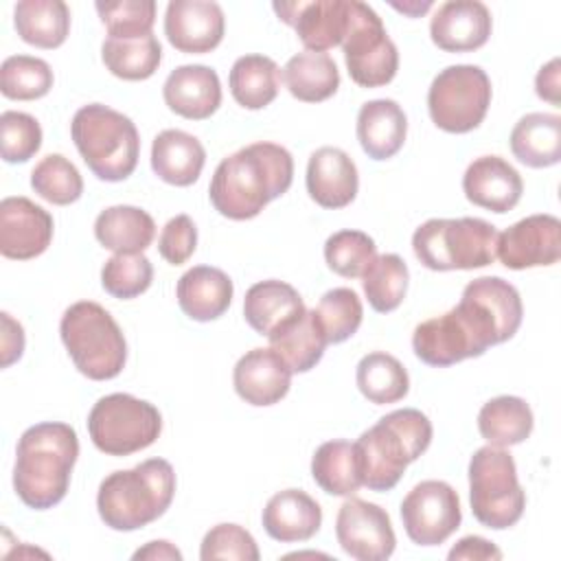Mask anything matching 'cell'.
Here are the masks:
<instances>
[{
	"mask_svg": "<svg viewBox=\"0 0 561 561\" xmlns=\"http://www.w3.org/2000/svg\"><path fill=\"white\" fill-rule=\"evenodd\" d=\"M206 162L204 145L182 129H164L151 145L153 173L173 186H191L202 175Z\"/></svg>",
	"mask_w": 561,
	"mask_h": 561,
	"instance_id": "obj_27",
	"label": "cell"
},
{
	"mask_svg": "<svg viewBox=\"0 0 561 561\" xmlns=\"http://www.w3.org/2000/svg\"><path fill=\"white\" fill-rule=\"evenodd\" d=\"M535 419L530 405L522 397L502 394L486 401L478 412L480 436L493 447H511L524 443L533 432Z\"/></svg>",
	"mask_w": 561,
	"mask_h": 561,
	"instance_id": "obj_33",
	"label": "cell"
},
{
	"mask_svg": "<svg viewBox=\"0 0 561 561\" xmlns=\"http://www.w3.org/2000/svg\"><path fill=\"white\" fill-rule=\"evenodd\" d=\"M342 50L351 79L362 88H381L399 70V50L381 18L359 0H351V26Z\"/></svg>",
	"mask_w": 561,
	"mask_h": 561,
	"instance_id": "obj_12",
	"label": "cell"
},
{
	"mask_svg": "<svg viewBox=\"0 0 561 561\" xmlns=\"http://www.w3.org/2000/svg\"><path fill=\"white\" fill-rule=\"evenodd\" d=\"M53 217L28 197L0 202V252L7 259L28 261L46 252L53 241Z\"/></svg>",
	"mask_w": 561,
	"mask_h": 561,
	"instance_id": "obj_17",
	"label": "cell"
},
{
	"mask_svg": "<svg viewBox=\"0 0 561 561\" xmlns=\"http://www.w3.org/2000/svg\"><path fill=\"white\" fill-rule=\"evenodd\" d=\"M276 15L294 26L298 39L311 53H324L344 42L351 26V0L274 2Z\"/></svg>",
	"mask_w": 561,
	"mask_h": 561,
	"instance_id": "obj_16",
	"label": "cell"
},
{
	"mask_svg": "<svg viewBox=\"0 0 561 561\" xmlns=\"http://www.w3.org/2000/svg\"><path fill=\"white\" fill-rule=\"evenodd\" d=\"M31 186L42 199L55 206H68L83 193L79 169L61 153H50L35 164L31 171Z\"/></svg>",
	"mask_w": 561,
	"mask_h": 561,
	"instance_id": "obj_41",
	"label": "cell"
},
{
	"mask_svg": "<svg viewBox=\"0 0 561 561\" xmlns=\"http://www.w3.org/2000/svg\"><path fill=\"white\" fill-rule=\"evenodd\" d=\"M228 85L241 107L263 110L278 94L280 68L265 55H243L230 68Z\"/></svg>",
	"mask_w": 561,
	"mask_h": 561,
	"instance_id": "obj_35",
	"label": "cell"
},
{
	"mask_svg": "<svg viewBox=\"0 0 561 561\" xmlns=\"http://www.w3.org/2000/svg\"><path fill=\"white\" fill-rule=\"evenodd\" d=\"M131 559L134 561H138V559H151V561H182V552L173 546V543H169V541H164V539H158V541H149L147 546H142V548H138L134 554H131Z\"/></svg>",
	"mask_w": 561,
	"mask_h": 561,
	"instance_id": "obj_52",
	"label": "cell"
},
{
	"mask_svg": "<svg viewBox=\"0 0 561 561\" xmlns=\"http://www.w3.org/2000/svg\"><path fill=\"white\" fill-rule=\"evenodd\" d=\"M197 245V228L188 215L171 217L160 237H158V252L171 265L186 263Z\"/></svg>",
	"mask_w": 561,
	"mask_h": 561,
	"instance_id": "obj_48",
	"label": "cell"
},
{
	"mask_svg": "<svg viewBox=\"0 0 561 561\" xmlns=\"http://www.w3.org/2000/svg\"><path fill=\"white\" fill-rule=\"evenodd\" d=\"M559 90H561V83H559V59H550L546 66H541V70L537 72V79H535V92L539 99L552 103V105H559Z\"/></svg>",
	"mask_w": 561,
	"mask_h": 561,
	"instance_id": "obj_51",
	"label": "cell"
},
{
	"mask_svg": "<svg viewBox=\"0 0 561 561\" xmlns=\"http://www.w3.org/2000/svg\"><path fill=\"white\" fill-rule=\"evenodd\" d=\"M460 500L451 484L443 480L419 482L401 502L405 535L416 546H438L460 526Z\"/></svg>",
	"mask_w": 561,
	"mask_h": 561,
	"instance_id": "obj_13",
	"label": "cell"
},
{
	"mask_svg": "<svg viewBox=\"0 0 561 561\" xmlns=\"http://www.w3.org/2000/svg\"><path fill=\"white\" fill-rule=\"evenodd\" d=\"M226 18L210 0H171L164 13V35L180 53L204 55L224 39Z\"/></svg>",
	"mask_w": 561,
	"mask_h": 561,
	"instance_id": "obj_18",
	"label": "cell"
},
{
	"mask_svg": "<svg viewBox=\"0 0 561 561\" xmlns=\"http://www.w3.org/2000/svg\"><path fill=\"white\" fill-rule=\"evenodd\" d=\"M495 256L508 270L554 265L561 256V221L554 215H530L497 234Z\"/></svg>",
	"mask_w": 561,
	"mask_h": 561,
	"instance_id": "obj_15",
	"label": "cell"
},
{
	"mask_svg": "<svg viewBox=\"0 0 561 561\" xmlns=\"http://www.w3.org/2000/svg\"><path fill=\"white\" fill-rule=\"evenodd\" d=\"M307 193L322 208L348 206L359 186L357 167L351 156L337 147H320L307 162Z\"/></svg>",
	"mask_w": 561,
	"mask_h": 561,
	"instance_id": "obj_23",
	"label": "cell"
},
{
	"mask_svg": "<svg viewBox=\"0 0 561 561\" xmlns=\"http://www.w3.org/2000/svg\"><path fill=\"white\" fill-rule=\"evenodd\" d=\"M392 7L403 11V13H408V15H412V18H416V15L425 13L432 7V2H408V4H392Z\"/></svg>",
	"mask_w": 561,
	"mask_h": 561,
	"instance_id": "obj_53",
	"label": "cell"
},
{
	"mask_svg": "<svg viewBox=\"0 0 561 561\" xmlns=\"http://www.w3.org/2000/svg\"><path fill=\"white\" fill-rule=\"evenodd\" d=\"M408 118L403 107L392 99L366 101L357 112V140L373 160H388L403 147Z\"/></svg>",
	"mask_w": 561,
	"mask_h": 561,
	"instance_id": "obj_26",
	"label": "cell"
},
{
	"mask_svg": "<svg viewBox=\"0 0 561 561\" xmlns=\"http://www.w3.org/2000/svg\"><path fill=\"white\" fill-rule=\"evenodd\" d=\"M307 307L300 294L285 280H261L254 283L243 298V316L245 322L259 333L270 335L283 322L302 313Z\"/></svg>",
	"mask_w": 561,
	"mask_h": 561,
	"instance_id": "obj_31",
	"label": "cell"
},
{
	"mask_svg": "<svg viewBox=\"0 0 561 561\" xmlns=\"http://www.w3.org/2000/svg\"><path fill=\"white\" fill-rule=\"evenodd\" d=\"M283 81L289 94L305 103L331 99L340 88V70L327 53H298L283 68Z\"/></svg>",
	"mask_w": 561,
	"mask_h": 561,
	"instance_id": "obj_34",
	"label": "cell"
},
{
	"mask_svg": "<svg viewBox=\"0 0 561 561\" xmlns=\"http://www.w3.org/2000/svg\"><path fill=\"white\" fill-rule=\"evenodd\" d=\"M162 432L158 408L127 392L101 397L88 414V434L107 456H129L156 443Z\"/></svg>",
	"mask_w": 561,
	"mask_h": 561,
	"instance_id": "obj_10",
	"label": "cell"
},
{
	"mask_svg": "<svg viewBox=\"0 0 561 561\" xmlns=\"http://www.w3.org/2000/svg\"><path fill=\"white\" fill-rule=\"evenodd\" d=\"M502 342L506 337L500 324L467 289H462L460 302L454 309L421 322L412 333L414 355L434 368L480 357L489 346Z\"/></svg>",
	"mask_w": 561,
	"mask_h": 561,
	"instance_id": "obj_5",
	"label": "cell"
},
{
	"mask_svg": "<svg viewBox=\"0 0 561 561\" xmlns=\"http://www.w3.org/2000/svg\"><path fill=\"white\" fill-rule=\"evenodd\" d=\"M50 66L31 55H11L0 66V92L13 101H35L53 88Z\"/></svg>",
	"mask_w": 561,
	"mask_h": 561,
	"instance_id": "obj_40",
	"label": "cell"
},
{
	"mask_svg": "<svg viewBox=\"0 0 561 561\" xmlns=\"http://www.w3.org/2000/svg\"><path fill=\"white\" fill-rule=\"evenodd\" d=\"M237 394L250 405H274L291 386V368L270 348H252L239 357L232 370Z\"/></svg>",
	"mask_w": 561,
	"mask_h": 561,
	"instance_id": "obj_21",
	"label": "cell"
},
{
	"mask_svg": "<svg viewBox=\"0 0 561 561\" xmlns=\"http://www.w3.org/2000/svg\"><path fill=\"white\" fill-rule=\"evenodd\" d=\"M432 423L416 408L394 410L362 432L353 443L362 486L390 491L399 484L405 467L427 451Z\"/></svg>",
	"mask_w": 561,
	"mask_h": 561,
	"instance_id": "obj_3",
	"label": "cell"
},
{
	"mask_svg": "<svg viewBox=\"0 0 561 561\" xmlns=\"http://www.w3.org/2000/svg\"><path fill=\"white\" fill-rule=\"evenodd\" d=\"M94 7L110 37H116V39L145 37L151 33L156 22L153 0H114V2H96Z\"/></svg>",
	"mask_w": 561,
	"mask_h": 561,
	"instance_id": "obj_45",
	"label": "cell"
},
{
	"mask_svg": "<svg viewBox=\"0 0 561 561\" xmlns=\"http://www.w3.org/2000/svg\"><path fill=\"white\" fill-rule=\"evenodd\" d=\"M261 522L265 533L280 543L307 541L322 526V508L309 493L285 489L267 500Z\"/></svg>",
	"mask_w": 561,
	"mask_h": 561,
	"instance_id": "obj_24",
	"label": "cell"
},
{
	"mask_svg": "<svg viewBox=\"0 0 561 561\" xmlns=\"http://www.w3.org/2000/svg\"><path fill=\"white\" fill-rule=\"evenodd\" d=\"M0 316H2V368H7L15 359L22 357V351H24V329L7 311H2Z\"/></svg>",
	"mask_w": 561,
	"mask_h": 561,
	"instance_id": "obj_50",
	"label": "cell"
},
{
	"mask_svg": "<svg viewBox=\"0 0 561 561\" xmlns=\"http://www.w3.org/2000/svg\"><path fill=\"white\" fill-rule=\"evenodd\" d=\"M465 197L491 213L513 210L524 193L522 175L513 164L500 156H480L476 158L462 175Z\"/></svg>",
	"mask_w": 561,
	"mask_h": 561,
	"instance_id": "obj_20",
	"label": "cell"
},
{
	"mask_svg": "<svg viewBox=\"0 0 561 561\" xmlns=\"http://www.w3.org/2000/svg\"><path fill=\"white\" fill-rule=\"evenodd\" d=\"M153 280V265L151 261L138 254H114L105 261L101 270V285L103 289L121 300L136 298L149 289Z\"/></svg>",
	"mask_w": 561,
	"mask_h": 561,
	"instance_id": "obj_44",
	"label": "cell"
},
{
	"mask_svg": "<svg viewBox=\"0 0 561 561\" xmlns=\"http://www.w3.org/2000/svg\"><path fill=\"white\" fill-rule=\"evenodd\" d=\"M175 495V471L164 458L110 473L96 493V508L112 530H138L167 513Z\"/></svg>",
	"mask_w": 561,
	"mask_h": 561,
	"instance_id": "obj_4",
	"label": "cell"
},
{
	"mask_svg": "<svg viewBox=\"0 0 561 561\" xmlns=\"http://www.w3.org/2000/svg\"><path fill=\"white\" fill-rule=\"evenodd\" d=\"M77 456L75 427L57 421L31 425L15 447L13 489L18 497L35 511L57 506L68 493Z\"/></svg>",
	"mask_w": 561,
	"mask_h": 561,
	"instance_id": "obj_2",
	"label": "cell"
},
{
	"mask_svg": "<svg viewBox=\"0 0 561 561\" xmlns=\"http://www.w3.org/2000/svg\"><path fill=\"white\" fill-rule=\"evenodd\" d=\"M101 59L114 77L125 81H145L158 70L162 61V46L153 33L136 39L107 37L101 46Z\"/></svg>",
	"mask_w": 561,
	"mask_h": 561,
	"instance_id": "obj_37",
	"label": "cell"
},
{
	"mask_svg": "<svg viewBox=\"0 0 561 561\" xmlns=\"http://www.w3.org/2000/svg\"><path fill=\"white\" fill-rule=\"evenodd\" d=\"M294 180V158L276 142H252L224 158L210 180L213 208L234 221L256 217L285 195Z\"/></svg>",
	"mask_w": 561,
	"mask_h": 561,
	"instance_id": "obj_1",
	"label": "cell"
},
{
	"mask_svg": "<svg viewBox=\"0 0 561 561\" xmlns=\"http://www.w3.org/2000/svg\"><path fill=\"white\" fill-rule=\"evenodd\" d=\"M164 103L171 112L188 121H204L221 105V83L210 66L186 64L169 72L162 85Z\"/></svg>",
	"mask_w": 561,
	"mask_h": 561,
	"instance_id": "obj_22",
	"label": "cell"
},
{
	"mask_svg": "<svg viewBox=\"0 0 561 561\" xmlns=\"http://www.w3.org/2000/svg\"><path fill=\"white\" fill-rule=\"evenodd\" d=\"M410 272L399 254H379L362 274V287L368 305L377 313L394 311L408 291Z\"/></svg>",
	"mask_w": 561,
	"mask_h": 561,
	"instance_id": "obj_39",
	"label": "cell"
},
{
	"mask_svg": "<svg viewBox=\"0 0 561 561\" xmlns=\"http://www.w3.org/2000/svg\"><path fill=\"white\" fill-rule=\"evenodd\" d=\"M377 256L373 237L362 230H337L324 241V261L329 270L344 278H359Z\"/></svg>",
	"mask_w": 561,
	"mask_h": 561,
	"instance_id": "obj_43",
	"label": "cell"
},
{
	"mask_svg": "<svg viewBox=\"0 0 561 561\" xmlns=\"http://www.w3.org/2000/svg\"><path fill=\"white\" fill-rule=\"evenodd\" d=\"M96 241L116 254H138L156 237L153 217L138 206H110L94 221Z\"/></svg>",
	"mask_w": 561,
	"mask_h": 561,
	"instance_id": "obj_30",
	"label": "cell"
},
{
	"mask_svg": "<svg viewBox=\"0 0 561 561\" xmlns=\"http://www.w3.org/2000/svg\"><path fill=\"white\" fill-rule=\"evenodd\" d=\"M355 381L359 392L375 405L397 403L410 390L408 370L394 355L383 351H373L359 359Z\"/></svg>",
	"mask_w": 561,
	"mask_h": 561,
	"instance_id": "obj_36",
	"label": "cell"
},
{
	"mask_svg": "<svg viewBox=\"0 0 561 561\" xmlns=\"http://www.w3.org/2000/svg\"><path fill=\"white\" fill-rule=\"evenodd\" d=\"M311 476L329 495H355L362 486L355 447L348 440H327L311 458Z\"/></svg>",
	"mask_w": 561,
	"mask_h": 561,
	"instance_id": "obj_38",
	"label": "cell"
},
{
	"mask_svg": "<svg viewBox=\"0 0 561 561\" xmlns=\"http://www.w3.org/2000/svg\"><path fill=\"white\" fill-rule=\"evenodd\" d=\"M259 546L254 537L239 524H217L213 526L199 548L202 561L213 559H237V561H259Z\"/></svg>",
	"mask_w": 561,
	"mask_h": 561,
	"instance_id": "obj_47",
	"label": "cell"
},
{
	"mask_svg": "<svg viewBox=\"0 0 561 561\" xmlns=\"http://www.w3.org/2000/svg\"><path fill=\"white\" fill-rule=\"evenodd\" d=\"M335 537L340 548L357 561H386L397 546L386 508L351 495L337 511Z\"/></svg>",
	"mask_w": 561,
	"mask_h": 561,
	"instance_id": "obj_14",
	"label": "cell"
},
{
	"mask_svg": "<svg viewBox=\"0 0 561 561\" xmlns=\"http://www.w3.org/2000/svg\"><path fill=\"white\" fill-rule=\"evenodd\" d=\"M491 79L473 64L440 70L427 90V110L434 125L449 134L476 129L491 105Z\"/></svg>",
	"mask_w": 561,
	"mask_h": 561,
	"instance_id": "obj_11",
	"label": "cell"
},
{
	"mask_svg": "<svg viewBox=\"0 0 561 561\" xmlns=\"http://www.w3.org/2000/svg\"><path fill=\"white\" fill-rule=\"evenodd\" d=\"M469 502L473 517L493 530L515 526L526 508L513 456L504 447H480L469 460Z\"/></svg>",
	"mask_w": 561,
	"mask_h": 561,
	"instance_id": "obj_9",
	"label": "cell"
},
{
	"mask_svg": "<svg viewBox=\"0 0 561 561\" xmlns=\"http://www.w3.org/2000/svg\"><path fill=\"white\" fill-rule=\"evenodd\" d=\"M59 335L75 368L92 381L114 379L125 368V335L99 302L79 300L70 305L61 316Z\"/></svg>",
	"mask_w": 561,
	"mask_h": 561,
	"instance_id": "obj_7",
	"label": "cell"
},
{
	"mask_svg": "<svg viewBox=\"0 0 561 561\" xmlns=\"http://www.w3.org/2000/svg\"><path fill=\"white\" fill-rule=\"evenodd\" d=\"M18 35L37 48H59L70 33V9L61 0H22L15 4Z\"/></svg>",
	"mask_w": 561,
	"mask_h": 561,
	"instance_id": "obj_32",
	"label": "cell"
},
{
	"mask_svg": "<svg viewBox=\"0 0 561 561\" xmlns=\"http://www.w3.org/2000/svg\"><path fill=\"white\" fill-rule=\"evenodd\" d=\"M497 230L478 217L427 219L412 234L414 256L434 272L476 270L495 261Z\"/></svg>",
	"mask_w": 561,
	"mask_h": 561,
	"instance_id": "obj_8",
	"label": "cell"
},
{
	"mask_svg": "<svg viewBox=\"0 0 561 561\" xmlns=\"http://www.w3.org/2000/svg\"><path fill=\"white\" fill-rule=\"evenodd\" d=\"M70 136L88 169L105 182L129 178L138 164L140 136L123 112L90 103L75 112Z\"/></svg>",
	"mask_w": 561,
	"mask_h": 561,
	"instance_id": "obj_6",
	"label": "cell"
},
{
	"mask_svg": "<svg viewBox=\"0 0 561 561\" xmlns=\"http://www.w3.org/2000/svg\"><path fill=\"white\" fill-rule=\"evenodd\" d=\"M491 28L493 20L486 4L478 0H449L432 15L430 37L445 53H469L489 42Z\"/></svg>",
	"mask_w": 561,
	"mask_h": 561,
	"instance_id": "obj_19",
	"label": "cell"
},
{
	"mask_svg": "<svg viewBox=\"0 0 561 561\" xmlns=\"http://www.w3.org/2000/svg\"><path fill=\"white\" fill-rule=\"evenodd\" d=\"M42 147V127L26 112L7 110L0 116V153L9 164L31 160Z\"/></svg>",
	"mask_w": 561,
	"mask_h": 561,
	"instance_id": "obj_46",
	"label": "cell"
},
{
	"mask_svg": "<svg viewBox=\"0 0 561 561\" xmlns=\"http://www.w3.org/2000/svg\"><path fill=\"white\" fill-rule=\"evenodd\" d=\"M316 316L324 329L327 342L340 344L357 333L364 318V309L359 296L353 289L335 287L320 298Z\"/></svg>",
	"mask_w": 561,
	"mask_h": 561,
	"instance_id": "obj_42",
	"label": "cell"
},
{
	"mask_svg": "<svg viewBox=\"0 0 561 561\" xmlns=\"http://www.w3.org/2000/svg\"><path fill=\"white\" fill-rule=\"evenodd\" d=\"M267 340L291 373L311 370L322 359L324 346L329 344L316 309H305L302 313L283 322L267 335Z\"/></svg>",
	"mask_w": 561,
	"mask_h": 561,
	"instance_id": "obj_28",
	"label": "cell"
},
{
	"mask_svg": "<svg viewBox=\"0 0 561 561\" xmlns=\"http://www.w3.org/2000/svg\"><path fill=\"white\" fill-rule=\"evenodd\" d=\"M513 156L530 167L546 169L561 160V116L530 112L522 116L508 138Z\"/></svg>",
	"mask_w": 561,
	"mask_h": 561,
	"instance_id": "obj_29",
	"label": "cell"
},
{
	"mask_svg": "<svg viewBox=\"0 0 561 561\" xmlns=\"http://www.w3.org/2000/svg\"><path fill=\"white\" fill-rule=\"evenodd\" d=\"M230 276L210 265H195L186 270L175 287L180 309L197 322H210L224 316L232 302Z\"/></svg>",
	"mask_w": 561,
	"mask_h": 561,
	"instance_id": "obj_25",
	"label": "cell"
},
{
	"mask_svg": "<svg viewBox=\"0 0 561 561\" xmlns=\"http://www.w3.org/2000/svg\"><path fill=\"white\" fill-rule=\"evenodd\" d=\"M449 561H460V559H467V561H500L502 559V550L491 543L489 539L484 537H478V535H469V537H462L451 550H449Z\"/></svg>",
	"mask_w": 561,
	"mask_h": 561,
	"instance_id": "obj_49",
	"label": "cell"
}]
</instances>
